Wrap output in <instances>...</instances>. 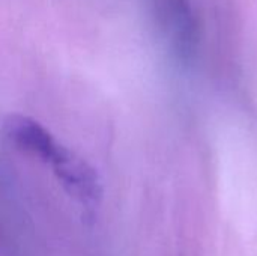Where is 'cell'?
<instances>
[{"label":"cell","mask_w":257,"mask_h":256,"mask_svg":"<svg viewBox=\"0 0 257 256\" xmlns=\"http://www.w3.org/2000/svg\"><path fill=\"white\" fill-rule=\"evenodd\" d=\"M6 137L20 151L50 166L62 186L84 205H93L101 196V184L95 170L62 145L38 121L12 115L5 121Z\"/></svg>","instance_id":"1"}]
</instances>
